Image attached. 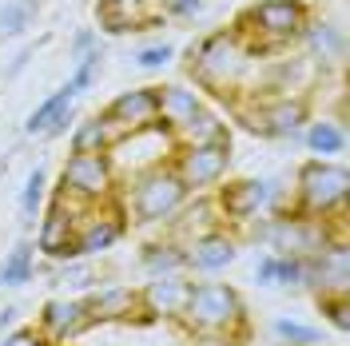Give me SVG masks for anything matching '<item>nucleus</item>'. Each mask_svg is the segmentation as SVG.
Wrapping results in <instances>:
<instances>
[{"mask_svg":"<svg viewBox=\"0 0 350 346\" xmlns=\"http://www.w3.org/2000/svg\"><path fill=\"white\" fill-rule=\"evenodd\" d=\"M255 56L243 48V40L231 28H211L183 52V72L196 92H207L215 100L235 104L255 92Z\"/></svg>","mask_w":350,"mask_h":346,"instance_id":"nucleus-1","label":"nucleus"},{"mask_svg":"<svg viewBox=\"0 0 350 346\" xmlns=\"http://www.w3.org/2000/svg\"><path fill=\"white\" fill-rule=\"evenodd\" d=\"M310 21H314L310 0H251L231 21V32L255 60H275L291 44H299Z\"/></svg>","mask_w":350,"mask_h":346,"instance_id":"nucleus-2","label":"nucleus"},{"mask_svg":"<svg viewBox=\"0 0 350 346\" xmlns=\"http://www.w3.org/2000/svg\"><path fill=\"white\" fill-rule=\"evenodd\" d=\"M175 326H183L187 338H243V343H251V306L235 282L199 279L191 282L187 306Z\"/></svg>","mask_w":350,"mask_h":346,"instance_id":"nucleus-3","label":"nucleus"},{"mask_svg":"<svg viewBox=\"0 0 350 346\" xmlns=\"http://www.w3.org/2000/svg\"><path fill=\"white\" fill-rule=\"evenodd\" d=\"M120 203L128 227H167L187 203V191L175 179L172 163H152L120 179Z\"/></svg>","mask_w":350,"mask_h":346,"instance_id":"nucleus-4","label":"nucleus"},{"mask_svg":"<svg viewBox=\"0 0 350 346\" xmlns=\"http://www.w3.org/2000/svg\"><path fill=\"white\" fill-rule=\"evenodd\" d=\"M235 124L259 139H271V144H295L303 128L314 116V104L306 92H295V96H283V92H271V96H243L235 104H227Z\"/></svg>","mask_w":350,"mask_h":346,"instance_id":"nucleus-5","label":"nucleus"},{"mask_svg":"<svg viewBox=\"0 0 350 346\" xmlns=\"http://www.w3.org/2000/svg\"><path fill=\"white\" fill-rule=\"evenodd\" d=\"M350 172L342 159H303L295 168V191H291V211L310 219H334L347 211Z\"/></svg>","mask_w":350,"mask_h":346,"instance_id":"nucleus-6","label":"nucleus"},{"mask_svg":"<svg viewBox=\"0 0 350 346\" xmlns=\"http://www.w3.org/2000/svg\"><path fill=\"white\" fill-rule=\"evenodd\" d=\"M211 203L219 211V223L239 231L251 219L279 211V179H271V175H239V179H231L227 175L211 191Z\"/></svg>","mask_w":350,"mask_h":346,"instance_id":"nucleus-7","label":"nucleus"},{"mask_svg":"<svg viewBox=\"0 0 350 346\" xmlns=\"http://www.w3.org/2000/svg\"><path fill=\"white\" fill-rule=\"evenodd\" d=\"M76 207H96L120 199V168L111 163V155H64L60 183L52 187Z\"/></svg>","mask_w":350,"mask_h":346,"instance_id":"nucleus-8","label":"nucleus"},{"mask_svg":"<svg viewBox=\"0 0 350 346\" xmlns=\"http://www.w3.org/2000/svg\"><path fill=\"white\" fill-rule=\"evenodd\" d=\"M231 159H235L231 144H203V148H175L167 163L187 195H211L231 175Z\"/></svg>","mask_w":350,"mask_h":346,"instance_id":"nucleus-9","label":"nucleus"},{"mask_svg":"<svg viewBox=\"0 0 350 346\" xmlns=\"http://www.w3.org/2000/svg\"><path fill=\"white\" fill-rule=\"evenodd\" d=\"M76 219H80V207L68 203L64 195L48 191V203H44L40 219H36V255L48 263H72L80 259L76 255Z\"/></svg>","mask_w":350,"mask_h":346,"instance_id":"nucleus-10","label":"nucleus"},{"mask_svg":"<svg viewBox=\"0 0 350 346\" xmlns=\"http://www.w3.org/2000/svg\"><path fill=\"white\" fill-rule=\"evenodd\" d=\"M124 235H128V215H124L120 199L80 207V219H76V255L80 259H96V255L111 251Z\"/></svg>","mask_w":350,"mask_h":346,"instance_id":"nucleus-11","label":"nucleus"},{"mask_svg":"<svg viewBox=\"0 0 350 346\" xmlns=\"http://www.w3.org/2000/svg\"><path fill=\"white\" fill-rule=\"evenodd\" d=\"M100 116L108 120L116 135H139V131L159 128V88L144 84V88H124L116 92L108 104L100 108Z\"/></svg>","mask_w":350,"mask_h":346,"instance_id":"nucleus-12","label":"nucleus"},{"mask_svg":"<svg viewBox=\"0 0 350 346\" xmlns=\"http://www.w3.org/2000/svg\"><path fill=\"white\" fill-rule=\"evenodd\" d=\"M239 235L231 231V227H211V231H203V235L187 239L183 243V251H187V275L191 279H215L223 271H231L235 259H239Z\"/></svg>","mask_w":350,"mask_h":346,"instance_id":"nucleus-13","label":"nucleus"},{"mask_svg":"<svg viewBox=\"0 0 350 346\" xmlns=\"http://www.w3.org/2000/svg\"><path fill=\"white\" fill-rule=\"evenodd\" d=\"M303 291L319 295H347L350 291V247L347 239H334L323 251L303 259Z\"/></svg>","mask_w":350,"mask_h":346,"instance_id":"nucleus-14","label":"nucleus"},{"mask_svg":"<svg viewBox=\"0 0 350 346\" xmlns=\"http://www.w3.org/2000/svg\"><path fill=\"white\" fill-rule=\"evenodd\" d=\"M36 330H40L52 346L76 343L80 334H88V330H92V319H88L84 295H52V299L40 306V315H36Z\"/></svg>","mask_w":350,"mask_h":346,"instance_id":"nucleus-15","label":"nucleus"},{"mask_svg":"<svg viewBox=\"0 0 350 346\" xmlns=\"http://www.w3.org/2000/svg\"><path fill=\"white\" fill-rule=\"evenodd\" d=\"M191 282H196L191 275H159V279H148L144 287H135L144 319L148 323H179L187 295H191Z\"/></svg>","mask_w":350,"mask_h":346,"instance_id":"nucleus-16","label":"nucleus"},{"mask_svg":"<svg viewBox=\"0 0 350 346\" xmlns=\"http://www.w3.org/2000/svg\"><path fill=\"white\" fill-rule=\"evenodd\" d=\"M76 88L60 84L56 92H48L36 108L24 116V135H44V139H60V135H68L72 131V124H76Z\"/></svg>","mask_w":350,"mask_h":346,"instance_id":"nucleus-17","label":"nucleus"},{"mask_svg":"<svg viewBox=\"0 0 350 346\" xmlns=\"http://www.w3.org/2000/svg\"><path fill=\"white\" fill-rule=\"evenodd\" d=\"M88 303V319L92 326L104 323H148L144 310H139V295L135 287H124V282H100L96 291L84 295Z\"/></svg>","mask_w":350,"mask_h":346,"instance_id":"nucleus-18","label":"nucleus"},{"mask_svg":"<svg viewBox=\"0 0 350 346\" xmlns=\"http://www.w3.org/2000/svg\"><path fill=\"white\" fill-rule=\"evenodd\" d=\"M299 44H303V52H306V64H314L323 76H327L330 68L347 64V32H342V24L310 21L306 32L299 36Z\"/></svg>","mask_w":350,"mask_h":346,"instance_id":"nucleus-19","label":"nucleus"},{"mask_svg":"<svg viewBox=\"0 0 350 346\" xmlns=\"http://www.w3.org/2000/svg\"><path fill=\"white\" fill-rule=\"evenodd\" d=\"M116 144H120V135H116V128L100 111L76 120L72 131H68V155H111Z\"/></svg>","mask_w":350,"mask_h":346,"instance_id":"nucleus-20","label":"nucleus"},{"mask_svg":"<svg viewBox=\"0 0 350 346\" xmlns=\"http://www.w3.org/2000/svg\"><path fill=\"white\" fill-rule=\"evenodd\" d=\"M139 271L148 279H159V275H187V251L183 243L172 235H159V239H148L139 247Z\"/></svg>","mask_w":350,"mask_h":346,"instance_id":"nucleus-21","label":"nucleus"},{"mask_svg":"<svg viewBox=\"0 0 350 346\" xmlns=\"http://www.w3.org/2000/svg\"><path fill=\"white\" fill-rule=\"evenodd\" d=\"M299 139L306 144L310 159H338L350 144L347 124H338V120H330V116H310V124L303 128Z\"/></svg>","mask_w":350,"mask_h":346,"instance_id":"nucleus-22","label":"nucleus"},{"mask_svg":"<svg viewBox=\"0 0 350 346\" xmlns=\"http://www.w3.org/2000/svg\"><path fill=\"white\" fill-rule=\"evenodd\" d=\"M175 148H203V144H231V128L223 124V116L219 111H211L207 104L183 124V128L172 131Z\"/></svg>","mask_w":350,"mask_h":346,"instance_id":"nucleus-23","label":"nucleus"},{"mask_svg":"<svg viewBox=\"0 0 350 346\" xmlns=\"http://www.w3.org/2000/svg\"><path fill=\"white\" fill-rule=\"evenodd\" d=\"M203 108V96L191 84H159V128H183Z\"/></svg>","mask_w":350,"mask_h":346,"instance_id":"nucleus-24","label":"nucleus"},{"mask_svg":"<svg viewBox=\"0 0 350 346\" xmlns=\"http://www.w3.org/2000/svg\"><path fill=\"white\" fill-rule=\"evenodd\" d=\"M36 271H40V255H36L32 239H16L12 251H4V259H0V291L28 287V282L36 279Z\"/></svg>","mask_w":350,"mask_h":346,"instance_id":"nucleus-25","label":"nucleus"},{"mask_svg":"<svg viewBox=\"0 0 350 346\" xmlns=\"http://www.w3.org/2000/svg\"><path fill=\"white\" fill-rule=\"evenodd\" d=\"M48 287H56L60 295H88L100 287V271L92 259H72V263H52L48 267Z\"/></svg>","mask_w":350,"mask_h":346,"instance_id":"nucleus-26","label":"nucleus"},{"mask_svg":"<svg viewBox=\"0 0 350 346\" xmlns=\"http://www.w3.org/2000/svg\"><path fill=\"white\" fill-rule=\"evenodd\" d=\"M48 191H52V183H48V168L36 163V168L28 172V179H24L21 195H16V215H21V227H36L44 203H48Z\"/></svg>","mask_w":350,"mask_h":346,"instance_id":"nucleus-27","label":"nucleus"},{"mask_svg":"<svg viewBox=\"0 0 350 346\" xmlns=\"http://www.w3.org/2000/svg\"><path fill=\"white\" fill-rule=\"evenodd\" d=\"M271 338L275 346H323V326L314 323H303V319H295V315H275L271 319Z\"/></svg>","mask_w":350,"mask_h":346,"instance_id":"nucleus-28","label":"nucleus"},{"mask_svg":"<svg viewBox=\"0 0 350 346\" xmlns=\"http://www.w3.org/2000/svg\"><path fill=\"white\" fill-rule=\"evenodd\" d=\"M36 12H40L36 0H4V4H0V40L24 36V32L32 28V21H36Z\"/></svg>","mask_w":350,"mask_h":346,"instance_id":"nucleus-29","label":"nucleus"},{"mask_svg":"<svg viewBox=\"0 0 350 346\" xmlns=\"http://www.w3.org/2000/svg\"><path fill=\"white\" fill-rule=\"evenodd\" d=\"M314 303H319V315H323L338 334H347L350 330V291L347 295H319Z\"/></svg>","mask_w":350,"mask_h":346,"instance_id":"nucleus-30","label":"nucleus"},{"mask_svg":"<svg viewBox=\"0 0 350 346\" xmlns=\"http://www.w3.org/2000/svg\"><path fill=\"white\" fill-rule=\"evenodd\" d=\"M100 72H104V52H92V56H84V60H76L72 76H68V84L76 88V96H84L88 88H96Z\"/></svg>","mask_w":350,"mask_h":346,"instance_id":"nucleus-31","label":"nucleus"},{"mask_svg":"<svg viewBox=\"0 0 350 346\" xmlns=\"http://www.w3.org/2000/svg\"><path fill=\"white\" fill-rule=\"evenodd\" d=\"M175 56H179V52H175L172 44H144V48L131 56V64L144 68V72H163V68L172 64Z\"/></svg>","mask_w":350,"mask_h":346,"instance_id":"nucleus-32","label":"nucleus"},{"mask_svg":"<svg viewBox=\"0 0 350 346\" xmlns=\"http://www.w3.org/2000/svg\"><path fill=\"white\" fill-rule=\"evenodd\" d=\"M92 52H100V32L96 28H76L72 40H68V60L76 64V60H84Z\"/></svg>","mask_w":350,"mask_h":346,"instance_id":"nucleus-33","label":"nucleus"},{"mask_svg":"<svg viewBox=\"0 0 350 346\" xmlns=\"http://www.w3.org/2000/svg\"><path fill=\"white\" fill-rule=\"evenodd\" d=\"M203 8H207V0H159V12L172 21H191Z\"/></svg>","mask_w":350,"mask_h":346,"instance_id":"nucleus-34","label":"nucleus"},{"mask_svg":"<svg viewBox=\"0 0 350 346\" xmlns=\"http://www.w3.org/2000/svg\"><path fill=\"white\" fill-rule=\"evenodd\" d=\"M279 271H283V259L279 255H259V263H255V282L259 287H279Z\"/></svg>","mask_w":350,"mask_h":346,"instance_id":"nucleus-35","label":"nucleus"},{"mask_svg":"<svg viewBox=\"0 0 350 346\" xmlns=\"http://www.w3.org/2000/svg\"><path fill=\"white\" fill-rule=\"evenodd\" d=\"M0 346H52V343L44 338L36 326H16V330H8V334L0 338Z\"/></svg>","mask_w":350,"mask_h":346,"instance_id":"nucleus-36","label":"nucleus"},{"mask_svg":"<svg viewBox=\"0 0 350 346\" xmlns=\"http://www.w3.org/2000/svg\"><path fill=\"white\" fill-rule=\"evenodd\" d=\"M28 60H32V48H21V52L12 56V64L4 68V80H16V76H21L24 68H28Z\"/></svg>","mask_w":350,"mask_h":346,"instance_id":"nucleus-37","label":"nucleus"},{"mask_svg":"<svg viewBox=\"0 0 350 346\" xmlns=\"http://www.w3.org/2000/svg\"><path fill=\"white\" fill-rule=\"evenodd\" d=\"M16 326H21V306L8 303L0 310V334H8V330H16Z\"/></svg>","mask_w":350,"mask_h":346,"instance_id":"nucleus-38","label":"nucleus"},{"mask_svg":"<svg viewBox=\"0 0 350 346\" xmlns=\"http://www.w3.org/2000/svg\"><path fill=\"white\" fill-rule=\"evenodd\" d=\"M191 346H247L243 338H191Z\"/></svg>","mask_w":350,"mask_h":346,"instance_id":"nucleus-39","label":"nucleus"},{"mask_svg":"<svg viewBox=\"0 0 350 346\" xmlns=\"http://www.w3.org/2000/svg\"><path fill=\"white\" fill-rule=\"evenodd\" d=\"M104 4H124V8H131V0H104Z\"/></svg>","mask_w":350,"mask_h":346,"instance_id":"nucleus-40","label":"nucleus"},{"mask_svg":"<svg viewBox=\"0 0 350 346\" xmlns=\"http://www.w3.org/2000/svg\"><path fill=\"white\" fill-rule=\"evenodd\" d=\"M323 346H330V343H323Z\"/></svg>","mask_w":350,"mask_h":346,"instance_id":"nucleus-41","label":"nucleus"}]
</instances>
